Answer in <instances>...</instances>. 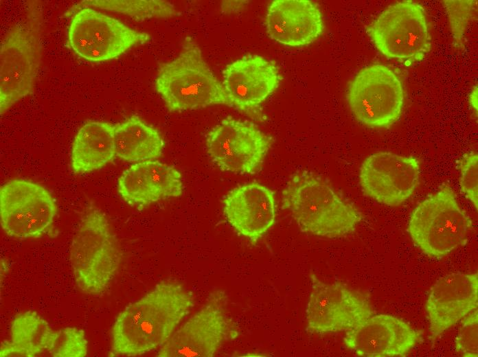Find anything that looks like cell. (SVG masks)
Segmentation results:
<instances>
[{
    "label": "cell",
    "mask_w": 478,
    "mask_h": 357,
    "mask_svg": "<svg viewBox=\"0 0 478 357\" xmlns=\"http://www.w3.org/2000/svg\"><path fill=\"white\" fill-rule=\"evenodd\" d=\"M223 211L228 223L237 233L255 242L275 222L274 194L258 183L240 185L226 195Z\"/></svg>",
    "instance_id": "19"
},
{
    "label": "cell",
    "mask_w": 478,
    "mask_h": 357,
    "mask_svg": "<svg viewBox=\"0 0 478 357\" xmlns=\"http://www.w3.org/2000/svg\"><path fill=\"white\" fill-rule=\"evenodd\" d=\"M56 332L36 312L20 313L12 323L10 340L1 345L0 356L35 357L49 352Z\"/></svg>",
    "instance_id": "22"
},
{
    "label": "cell",
    "mask_w": 478,
    "mask_h": 357,
    "mask_svg": "<svg viewBox=\"0 0 478 357\" xmlns=\"http://www.w3.org/2000/svg\"><path fill=\"white\" fill-rule=\"evenodd\" d=\"M115 125L104 122H90L76 133L71 153V166L76 174L98 170L115 155Z\"/></svg>",
    "instance_id": "21"
},
{
    "label": "cell",
    "mask_w": 478,
    "mask_h": 357,
    "mask_svg": "<svg viewBox=\"0 0 478 357\" xmlns=\"http://www.w3.org/2000/svg\"><path fill=\"white\" fill-rule=\"evenodd\" d=\"M366 32L383 55L407 65L422 60L431 49L426 12L413 1L389 5L367 26Z\"/></svg>",
    "instance_id": "7"
},
{
    "label": "cell",
    "mask_w": 478,
    "mask_h": 357,
    "mask_svg": "<svg viewBox=\"0 0 478 357\" xmlns=\"http://www.w3.org/2000/svg\"><path fill=\"white\" fill-rule=\"evenodd\" d=\"M57 205L49 192L33 181L14 178L0 189L2 229L19 240L38 238L54 228Z\"/></svg>",
    "instance_id": "9"
},
{
    "label": "cell",
    "mask_w": 478,
    "mask_h": 357,
    "mask_svg": "<svg viewBox=\"0 0 478 357\" xmlns=\"http://www.w3.org/2000/svg\"><path fill=\"white\" fill-rule=\"evenodd\" d=\"M155 85L170 111L194 110L216 104L230 106L222 83L190 37L185 38L177 56L161 66Z\"/></svg>",
    "instance_id": "3"
},
{
    "label": "cell",
    "mask_w": 478,
    "mask_h": 357,
    "mask_svg": "<svg viewBox=\"0 0 478 357\" xmlns=\"http://www.w3.org/2000/svg\"><path fill=\"white\" fill-rule=\"evenodd\" d=\"M272 143L253 124L232 117L223 119L206 137L212 161L223 170L239 174L258 172Z\"/></svg>",
    "instance_id": "12"
},
{
    "label": "cell",
    "mask_w": 478,
    "mask_h": 357,
    "mask_svg": "<svg viewBox=\"0 0 478 357\" xmlns=\"http://www.w3.org/2000/svg\"><path fill=\"white\" fill-rule=\"evenodd\" d=\"M455 351L465 357L478 356V311L466 316L455 338Z\"/></svg>",
    "instance_id": "27"
},
{
    "label": "cell",
    "mask_w": 478,
    "mask_h": 357,
    "mask_svg": "<svg viewBox=\"0 0 478 357\" xmlns=\"http://www.w3.org/2000/svg\"><path fill=\"white\" fill-rule=\"evenodd\" d=\"M88 344L82 330L69 327L56 332L49 354L54 357H84Z\"/></svg>",
    "instance_id": "25"
},
{
    "label": "cell",
    "mask_w": 478,
    "mask_h": 357,
    "mask_svg": "<svg viewBox=\"0 0 478 357\" xmlns=\"http://www.w3.org/2000/svg\"><path fill=\"white\" fill-rule=\"evenodd\" d=\"M367 299L337 284H326L312 277L306 307L307 330L318 334L350 331L372 315Z\"/></svg>",
    "instance_id": "13"
},
{
    "label": "cell",
    "mask_w": 478,
    "mask_h": 357,
    "mask_svg": "<svg viewBox=\"0 0 478 357\" xmlns=\"http://www.w3.org/2000/svg\"><path fill=\"white\" fill-rule=\"evenodd\" d=\"M193 305L192 295L180 284H157L117 316L111 330L109 356H137L159 349Z\"/></svg>",
    "instance_id": "1"
},
{
    "label": "cell",
    "mask_w": 478,
    "mask_h": 357,
    "mask_svg": "<svg viewBox=\"0 0 478 357\" xmlns=\"http://www.w3.org/2000/svg\"><path fill=\"white\" fill-rule=\"evenodd\" d=\"M472 225L455 192L444 185L416 207L407 231L413 244L423 253L442 258L468 242Z\"/></svg>",
    "instance_id": "5"
},
{
    "label": "cell",
    "mask_w": 478,
    "mask_h": 357,
    "mask_svg": "<svg viewBox=\"0 0 478 357\" xmlns=\"http://www.w3.org/2000/svg\"><path fill=\"white\" fill-rule=\"evenodd\" d=\"M477 2L475 0L443 1L451 34L457 46L462 45L466 31L474 17Z\"/></svg>",
    "instance_id": "26"
},
{
    "label": "cell",
    "mask_w": 478,
    "mask_h": 357,
    "mask_svg": "<svg viewBox=\"0 0 478 357\" xmlns=\"http://www.w3.org/2000/svg\"><path fill=\"white\" fill-rule=\"evenodd\" d=\"M42 12L31 8L6 34L0 49V110L4 113L34 89L41 59Z\"/></svg>",
    "instance_id": "6"
},
{
    "label": "cell",
    "mask_w": 478,
    "mask_h": 357,
    "mask_svg": "<svg viewBox=\"0 0 478 357\" xmlns=\"http://www.w3.org/2000/svg\"><path fill=\"white\" fill-rule=\"evenodd\" d=\"M420 340L419 331L387 314L371 315L343 338L350 350L364 357H403Z\"/></svg>",
    "instance_id": "17"
},
{
    "label": "cell",
    "mask_w": 478,
    "mask_h": 357,
    "mask_svg": "<svg viewBox=\"0 0 478 357\" xmlns=\"http://www.w3.org/2000/svg\"><path fill=\"white\" fill-rule=\"evenodd\" d=\"M115 155L129 162L155 160L164 149L158 131L133 115L115 125Z\"/></svg>",
    "instance_id": "23"
},
{
    "label": "cell",
    "mask_w": 478,
    "mask_h": 357,
    "mask_svg": "<svg viewBox=\"0 0 478 357\" xmlns=\"http://www.w3.org/2000/svg\"><path fill=\"white\" fill-rule=\"evenodd\" d=\"M460 187L467 198L478 207V156L468 153L459 162Z\"/></svg>",
    "instance_id": "28"
},
{
    "label": "cell",
    "mask_w": 478,
    "mask_h": 357,
    "mask_svg": "<svg viewBox=\"0 0 478 357\" xmlns=\"http://www.w3.org/2000/svg\"><path fill=\"white\" fill-rule=\"evenodd\" d=\"M284 207L303 232L329 238L353 232L361 220L359 211L339 196L325 181L308 172L293 175L282 191Z\"/></svg>",
    "instance_id": "2"
},
{
    "label": "cell",
    "mask_w": 478,
    "mask_h": 357,
    "mask_svg": "<svg viewBox=\"0 0 478 357\" xmlns=\"http://www.w3.org/2000/svg\"><path fill=\"white\" fill-rule=\"evenodd\" d=\"M149 38L148 34L136 31L91 8H81L73 14L67 32L69 48L91 62L116 58Z\"/></svg>",
    "instance_id": "10"
},
{
    "label": "cell",
    "mask_w": 478,
    "mask_h": 357,
    "mask_svg": "<svg viewBox=\"0 0 478 357\" xmlns=\"http://www.w3.org/2000/svg\"><path fill=\"white\" fill-rule=\"evenodd\" d=\"M118 192L128 204L139 207L170 198L183 192L181 174L173 167L155 160L131 165L118 180Z\"/></svg>",
    "instance_id": "20"
},
{
    "label": "cell",
    "mask_w": 478,
    "mask_h": 357,
    "mask_svg": "<svg viewBox=\"0 0 478 357\" xmlns=\"http://www.w3.org/2000/svg\"><path fill=\"white\" fill-rule=\"evenodd\" d=\"M420 176V162L413 156L378 152L362 163L359 181L367 196L379 203L396 207L411 197Z\"/></svg>",
    "instance_id": "14"
},
{
    "label": "cell",
    "mask_w": 478,
    "mask_h": 357,
    "mask_svg": "<svg viewBox=\"0 0 478 357\" xmlns=\"http://www.w3.org/2000/svg\"><path fill=\"white\" fill-rule=\"evenodd\" d=\"M247 3L244 1H224L222 4V10L224 12H232L238 10Z\"/></svg>",
    "instance_id": "29"
},
{
    "label": "cell",
    "mask_w": 478,
    "mask_h": 357,
    "mask_svg": "<svg viewBox=\"0 0 478 357\" xmlns=\"http://www.w3.org/2000/svg\"><path fill=\"white\" fill-rule=\"evenodd\" d=\"M227 296L216 291L159 348V357H212L223 344L238 336L225 311Z\"/></svg>",
    "instance_id": "11"
},
{
    "label": "cell",
    "mask_w": 478,
    "mask_h": 357,
    "mask_svg": "<svg viewBox=\"0 0 478 357\" xmlns=\"http://www.w3.org/2000/svg\"><path fill=\"white\" fill-rule=\"evenodd\" d=\"M69 260L77 286L87 294L102 295L115 277L122 254L99 209L90 207L82 216L71 243Z\"/></svg>",
    "instance_id": "4"
},
{
    "label": "cell",
    "mask_w": 478,
    "mask_h": 357,
    "mask_svg": "<svg viewBox=\"0 0 478 357\" xmlns=\"http://www.w3.org/2000/svg\"><path fill=\"white\" fill-rule=\"evenodd\" d=\"M477 306V273H453L439 278L431 288L425 305L431 338L456 325Z\"/></svg>",
    "instance_id": "16"
},
{
    "label": "cell",
    "mask_w": 478,
    "mask_h": 357,
    "mask_svg": "<svg viewBox=\"0 0 478 357\" xmlns=\"http://www.w3.org/2000/svg\"><path fill=\"white\" fill-rule=\"evenodd\" d=\"M346 99L350 111L369 128H387L400 118L405 102L402 83L389 67L374 64L362 68L350 83Z\"/></svg>",
    "instance_id": "8"
},
{
    "label": "cell",
    "mask_w": 478,
    "mask_h": 357,
    "mask_svg": "<svg viewBox=\"0 0 478 357\" xmlns=\"http://www.w3.org/2000/svg\"><path fill=\"white\" fill-rule=\"evenodd\" d=\"M264 25L272 40L293 47L312 43L324 30L319 8L309 0L273 1L267 8Z\"/></svg>",
    "instance_id": "18"
},
{
    "label": "cell",
    "mask_w": 478,
    "mask_h": 357,
    "mask_svg": "<svg viewBox=\"0 0 478 357\" xmlns=\"http://www.w3.org/2000/svg\"><path fill=\"white\" fill-rule=\"evenodd\" d=\"M92 7L122 13L139 21L168 18L177 13L174 6L165 1L88 0L75 4L65 16H71L81 8Z\"/></svg>",
    "instance_id": "24"
},
{
    "label": "cell",
    "mask_w": 478,
    "mask_h": 357,
    "mask_svg": "<svg viewBox=\"0 0 478 357\" xmlns=\"http://www.w3.org/2000/svg\"><path fill=\"white\" fill-rule=\"evenodd\" d=\"M469 105L475 113H477V87H475L470 93Z\"/></svg>",
    "instance_id": "30"
},
{
    "label": "cell",
    "mask_w": 478,
    "mask_h": 357,
    "mask_svg": "<svg viewBox=\"0 0 478 357\" xmlns=\"http://www.w3.org/2000/svg\"><path fill=\"white\" fill-rule=\"evenodd\" d=\"M280 76L273 62L249 55L228 64L223 71V87L230 106L257 114L260 105L278 88Z\"/></svg>",
    "instance_id": "15"
}]
</instances>
